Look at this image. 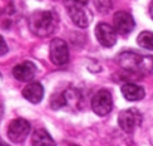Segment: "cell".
I'll list each match as a JSON object with an SVG mask.
<instances>
[{"label": "cell", "instance_id": "obj_1", "mask_svg": "<svg viewBox=\"0 0 153 146\" xmlns=\"http://www.w3.org/2000/svg\"><path fill=\"white\" fill-rule=\"evenodd\" d=\"M117 63L122 69L132 75H149L153 72V57L152 55H140L134 51H123L117 57Z\"/></svg>", "mask_w": 153, "mask_h": 146}, {"label": "cell", "instance_id": "obj_2", "mask_svg": "<svg viewBox=\"0 0 153 146\" xmlns=\"http://www.w3.org/2000/svg\"><path fill=\"white\" fill-rule=\"evenodd\" d=\"M28 27L39 37L51 36L56 28V15L51 10H36L28 18Z\"/></svg>", "mask_w": 153, "mask_h": 146}, {"label": "cell", "instance_id": "obj_3", "mask_svg": "<svg viewBox=\"0 0 153 146\" xmlns=\"http://www.w3.org/2000/svg\"><path fill=\"white\" fill-rule=\"evenodd\" d=\"M30 130H31V127H30L28 121H25L22 118H16V119L10 121V124L7 125V137L13 143H21L28 137Z\"/></svg>", "mask_w": 153, "mask_h": 146}, {"label": "cell", "instance_id": "obj_4", "mask_svg": "<svg viewBox=\"0 0 153 146\" xmlns=\"http://www.w3.org/2000/svg\"><path fill=\"white\" fill-rule=\"evenodd\" d=\"M141 113L137 109H126L122 110L117 116V124L125 133H132L137 127L141 125Z\"/></svg>", "mask_w": 153, "mask_h": 146}, {"label": "cell", "instance_id": "obj_5", "mask_svg": "<svg viewBox=\"0 0 153 146\" xmlns=\"http://www.w3.org/2000/svg\"><path fill=\"white\" fill-rule=\"evenodd\" d=\"M92 104V110L98 115V116H105L107 113H110L111 107H113V98L111 94L107 90H100L91 101Z\"/></svg>", "mask_w": 153, "mask_h": 146}, {"label": "cell", "instance_id": "obj_6", "mask_svg": "<svg viewBox=\"0 0 153 146\" xmlns=\"http://www.w3.org/2000/svg\"><path fill=\"white\" fill-rule=\"evenodd\" d=\"M135 27V22H134V18L131 16V13L125 12V10H119L114 13V18H113V30L122 36H126L129 34Z\"/></svg>", "mask_w": 153, "mask_h": 146}, {"label": "cell", "instance_id": "obj_7", "mask_svg": "<svg viewBox=\"0 0 153 146\" xmlns=\"http://www.w3.org/2000/svg\"><path fill=\"white\" fill-rule=\"evenodd\" d=\"M49 57L55 66H64L68 61V48L62 39H53L49 45Z\"/></svg>", "mask_w": 153, "mask_h": 146}, {"label": "cell", "instance_id": "obj_8", "mask_svg": "<svg viewBox=\"0 0 153 146\" xmlns=\"http://www.w3.org/2000/svg\"><path fill=\"white\" fill-rule=\"evenodd\" d=\"M67 10H68V15L74 25H77L80 28H85L89 25L92 15L85 6H73L71 4V6H67Z\"/></svg>", "mask_w": 153, "mask_h": 146}, {"label": "cell", "instance_id": "obj_9", "mask_svg": "<svg viewBox=\"0 0 153 146\" xmlns=\"http://www.w3.org/2000/svg\"><path fill=\"white\" fill-rule=\"evenodd\" d=\"M95 36H97V40L105 48H110L116 43V31L113 30L111 25L105 22H100L95 27Z\"/></svg>", "mask_w": 153, "mask_h": 146}, {"label": "cell", "instance_id": "obj_10", "mask_svg": "<svg viewBox=\"0 0 153 146\" xmlns=\"http://www.w3.org/2000/svg\"><path fill=\"white\" fill-rule=\"evenodd\" d=\"M12 73H13V76H15L18 81H21V82H28V81H31V79L34 78V75H36V66H34L33 63H30V61H24V63H21V64H16V66L13 67Z\"/></svg>", "mask_w": 153, "mask_h": 146}, {"label": "cell", "instance_id": "obj_11", "mask_svg": "<svg viewBox=\"0 0 153 146\" xmlns=\"http://www.w3.org/2000/svg\"><path fill=\"white\" fill-rule=\"evenodd\" d=\"M22 96H24V98H27L28 101L37 104V103L42 101V98L45 96V91H43V87L39 82H31V84H28L22 90Z\"/></svg>", "mask_w": 153, "mask_h": 146}, {"label": "cell", "instance_id": "obj_12", "mask_svg": "<svg viewBox=\"0 0 153 146\" xmlns=\"http://www.w3.org/2000/svg\"><path fill=\"white\" fill-rule=\"evenodd\" d=\"M122 94L128 101H138L144 97V90L135 84H125L122 85Z\"/></svg>", "mask_w": 153, "mask_h": 146}, {"label": "cell", "instance_id": "obj_13", "mask_svg": "<svg viewBox=\"0 0 153 146\" xmlns=\"http://www.w3.org/2000/svg\"><path fill=\"white\" fill-rule=\"evenodd\" d=\"M31 145L33 146H56L53 139L51 137V134L43 130V128H39L33 133L31 136Z\"/></svg>", "mask_w": 153, "mask_h": 146}, {"label": "cell", "instance_id": "obj_14", "mask_svg": "<svg viewBox=\"0 0 153 146\" xmlns=\"http://www.w3.org/2000/svg\"><path fill=\"white\" fill-rule=\"evenodd\" d=\"M137 42L141 48L153 51V33L152 31H141L137 37Z\"/></svg>", "mask_w": 153, "mask_h": 146}, {"label": "cell", "instance_id": "obj_15", "mask_svg": "<svg viewBox=\"0 0 153 146\" xmlns=\"http://www.w3.org/2000/svg\"><path fill=\"white\" fill-rule=\"evenodd\" d=\"M94 4L100 13H107L108 10H111L113 0H94Z\"/></svg>", "mask_w": 153, "mask_h": 146}, {"label": "cell", "instance_id": "obj_16", "mask_svg": "<svg viewBox=\"0 0 153 146\" xmlns=\"http://www.w3.org/2000/svg\"><path fill=\"white\" fill-rule=\"evenodd\" d=\"M65 106V101H64V97L62 96H52L51 98V107L52 109H59Z\"/></svg>", "mask_w": 153, "mask_h": 146}, {"label": "cell", "instance_id": "obj_17", "mask_svg": "<svg viewBox=\"0 0 153 146\" xmlns=\"http://www.w3.org/2000/svg\"><path fill=\"white\" fill-rule=\"evenodd\" d=\"M89 0H65V4L67 6H85Z\"/></svg>", "mask_w": 153, "mask_h": 146}, {"label": "cell", "instance_id": "obj_18", "mask_svg": "<svg viewBox=\"0 0 153 146\" xmlns=\"http://www.w3.org/2000/svg\"><path fill=\"white\" fill-rule=\"evenodd\" d=\"M7 52V43L4 42V39L0 36V55H4Z\"/></svg>", "mask_w": 153, "mask_h": 146}, {"label": "cell", "instance_id": "obj_19", "mask_svg": "<svg viewBox=\"0 0 153 146\" xmlns=\"http://www.w3.org/2000/svg\"><path fill=\"white\" fill-rule=\"evenodd\" d=\"M150 16H152V19H153V0H152V3H150Z\"/></svg>", "mask_w": 153, "mask_h": 146}, {"label": "cell", "instance_id": "obj_20", "mask_svg": "<svg viewBox=\"0 0 153 146\" xmlns=\"http://www.w3.org/2000/svg\"><path fill=\"white\" fill-rule=\"evenodd\" d=\"M1 116H3V104L0 103V119H1Z\"/></svg>", "mask_w": 153, "mask_h": 146}, {"label": "cell", "instance_id": "obj_21", "mask_svg": "<svg viewBox=\"0 0 153 146\" xmlns=\"http://www.w3.org/2000/svg\"><path fill=\"white\" fill-rule=\"evenodd\" d=\"M0 146H9V145H7V143H6V142H3V140H1V139H0Z\"/></svg>", "mask_w": 153, "mask_h": 146}, {"label": "cell", "instance_id": "obj_22", "mask_svg": "<svg viewBox=\"0 0 153 146\" xmlns=\"http://www.w3.org/2000/svg\"><path fill=\"white\" fill-rule=\"evenodd\" d=\"M70 146H76V145H70Z\"/></svg>", "mask_w": 153, "mask_h": 146}, {"label": "cell", "instance_id": "obj_23", "mask_svg": "<svg viewBox=\"0 0 153 146\" xmlns=\"http://www.w3.org/2000/svg\"><path fill=\"white\" fill-rule=\"evenodd\" d=\"M0 78H1V76H0Z\"/></svg>", "mask_w": 153, "mask_h": 146}]
</instances>
